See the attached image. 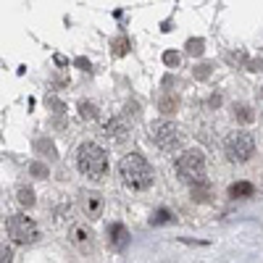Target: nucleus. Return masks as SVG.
<instances>
[{
	"label": "nucleus",
	"instance_id": "obj_1",
	"mask_svg": "<svg viewBox=\"0 0 263 263\" xmlns=\"http://www.w3.org/2000/svg\"><path fill=\"white\" fill-rule=\"evenodd\" d=\"M119 174L126 187L132 190H147L153 184V168L150 163L140 156V153H129V156L121 158L119 163Z\"/></svg>",
	"mask_w": 263,
	"mask_h": 263
},
{
	"label": "nucleus",
	"instance_id": "obj_2",
	"mask_svg": "<svg viewBox=\"0 0 263 263\" xmlns=\"http://www.w3.org/2000/svg\"><path fill=\"white\" fill-rule=\"evenodd\" d=\"M77 166L84 177L90 179H103V174L108 171V156L105 150L95 142H84L77 153Z\"/></svg>",
	"mask_w": 263,
	"mask_h": 263
},
{
	"label": "nucleus",
	"instance_id": "obj_3",
	"mask_svg": "<svg viewBox=\"0 0 263 263\" xmlns=\"http://www.w3.org/2000/svg\"><path fill=\"white\" fill-rule=\"evenodd\" d=\"M177 171L184 182H192V184L205 182V156L200 150H184L177 158Z\"/></svg>",
	"mask_w": 263,
	"mask_h": 263
},
{
	"label": "nucleus",
	"instance_id": "obj_4",
	"mask_svg": "<svg viewBox=\"0 0 263 263\" xmlns=\"http://www.w3.org/2000/svg\"><path fill=\"white\" fill-rule=\"evenodd\" d=\"M255 150V140L248 132H232V135L224 140V153L232 163H245Z\"/></svg>",
	"mask_w": 263,
	"mask_h": 263
},
{
	"label": "nucleus",
	"instance_id": "obj_5",
	"mask_svg": "<svg viewBox=\"0 0 263 263\" xmlns=\"http://www.w3.org/2000/svg\"><path fill=\"white\" fill-rule=\"evenodd\" d=\"M6 232H8V237L13 239V242H18V245H29V242H34L37 239V224L32 221L29 216H24V213H13V216H8V221H6Z\"/></svg>",
	"mask_w": 263,
	"mask_h": 263
},
{
	"label": "nucleus",
	"instance_id": "obj_6",
	"mask_svg": "<svg viewBox=\"0 0 263 263\" xmlns=\"http://www.w3.org/2000/svg\"><path fill=\"white\" fill-rule=\"evenodd\" d=\"M150 137H153V142H156L163 153H174V150L182 145L179 129L174 126L171 121H153V126H150Z\"/></svg>",
	"mask_w": 263,
	"mask_h": 263
},
{
	"label": "nucleus",
	"instance_id": "obj_7",
	"mask_svg": "<svg viewBox=\"0 0 263 263\" xmlns=\"http://www.w3.org/2000/svg\"><path fill=\"white\" fill-rule=\"evenodd\" d=\"M69 242L77 250H82V253H90L92 250V232L87 229L84 224H74L71 232H69Z\"/></svg>",
	"mask_w": 263,
	"mask_h": 263
},
{
	"label": "nucleus",
	"instance_id": "obj_8",
	"mask_svg": "<svg viewBox=\"0 0 263 263\" xmlns=\"http://www.w3.org/2000/svg\"><path fill=\"white\" fill-rule=\"evenodd\" d=\"M79 203H82L84 216H90V218H98L103 213V195H98V192H82Z\"/></svg>",
	"mask_w": 263,
	"mask_h": 263
},
{
	"label": "nucleus",
	"instance_id": "obj_9",
	"mask_svg": "<svg viewBox=\"0 0 263 263\" xmlns=\"http://www.w3.org/2000/svg\"><path fill=\"white\" fill-rule=\"evenodd\" d=\"M126 132H129V126H126L124 119H111V121L103 126V135L108 140H114V142H124L126 140Z\"/></svg>",
	"mask_w": 263,
	"mask_h": 263
},
{
	"label": "nucleus",
	"instance_id": "obj_10",
	"mask_svg": "<svg viewBox=\"0 0 263 263\" xmlns=\"http://www.w3.org/2000/svg\"><path fill=\"white\" fill-rule=\"evenodd\" d=\"M108 245L116 248V250H124L129 245V232L124 224H111L108 227Z\"/></svg>",
	"mask_w": 263,
	"mask_h": 263
},
{
	"label": "nucleus",
	"instance_id": "obj_11",
	"mask_svg": "<svg viewBox=\"0 0 263 263\" xmlns=\"http://www.w3.org/2000/svg\"><path fill=\"white\" fill-rule=\"evenodd\" d=\"M177 108H179V95L177 92H163L161 95V100H158V111L161 114H166V116H171V114H177Z\"/></svg>",
	"mask_w": 263,
	"mask_h": 263
},
{
	"label": "nucleus",
	"instance_id": "obj_12",
	"mask_svg": "<svg viewBox=\"0 0 263 263\" xmlns=\"http://www.w3.org/2000/svg\"><path fill=\"white\" fill-rule=\"evenodd\" d=\"M234 119L239 124H253L255 121V111L250 105H234Z\"/></svg>",
	"mask_w": 263,
	"mask_h": 263
},
{
	"label": "nucleus",
	"instance_id": "obj_13",
	"mask_svg": "<svg viewBox=\"0 0 263 263\" xmlns=\"http://www.w3.org/2000/svg\"><path fill=\"white\" fill-rule=\"evenodd\" d=\"M255 192V187L250 184V182H234L232 187H229V195L232 197H248V195H253Z\"/></svg>",
	"mask_w": 263,
	"mask_h": 263
},
{
	"label": "nucleus",
	"instance_id": "obj_14",
	"mask_svg": "<svg viewBox=\"0 0 263 263\" xmlns=\"http://www.w3.org/2000/svg\"><path fill=\"white\" fill-rule=\"evenodd\" d=\"M187 53L190 55H203V50H205V40L203 37H192V40H187Z\"/></svg>",
	"mask_w": 263,
	"mask_h": 263
},
{
	"label": "nucleus",
	"instance_id": "obj_15",
	"mask_svg": "<svg viewBox=\"0 0 263 263\" xmlns=\"http://www.w3.org/2000/svg\"><path fill=\"white\" fill-rule=\"evenodd\" d=\"M79 116L87 119V121H95V119H98V108H95L92 103L82 100V103H79Z\"/></svg>",
	"mask_w": 263,
	"mask_h": 263
},
{
	"label": "nucleus",
	"instance_id": "obj_16",
	"mask_svg": "<svg viewBox=\"0 0 263 263\" xmlns=\"http://www.w3.org/2000/svg\"><path fill=\"white\" fill-rule=\"evenodd\" d=\"M16 197H18V203H21V205H27V208L34 205V192H32L29 187H21V190L16 192Z\"/></svg>",
	"mask_w": 263,
	"mask_h": 263
},
{
	"label": "nucleus",
	"instance_id": "obj_17",
	"mask_svg": "<svg viewBox=\"0 0 263 263\" xmlns=\"http://www.w3.org/2000/svg\"><path fill=\"white\" fill-rule=\"evenodd\" d=\"M111 50H114V55H126L129 53V40L126 37H116L111 42Z\"/></svg>",
	"mask_w": 263,
	"mask_h": 263
},
{
	"label": "nucleus",
	"instance_id": "obj_18",
	"mask_svg": "<svg viewBox=\"0 0 263 263\" xmlns=\"http://www.w3.org/2000/svg\"><path fill=\"white\" fill-rule=\"evenodd\" d=\"M208 184L200 182V184H192V200H208Z\"/></svg>",
	"mask_w": 263,
	"mask_h": 263
},
{
	"label": "nucleus",
	"instance_id": "obj_19",
	"mask_svg": "<svg viewBox=\"0 0 263 263\" xmlns=\"http://www.w3.org/2000/svg\"><path fill=\"white\" fill-rule=\"evenodd\" d=\"M168 221H174V216H171L168 211H163V208L150 218V224H153V227H158V224H168Z\"/></svg>",
	"mask_w": 263,
	"mask_h": 263
},
{
	"label": "nucleus",
	"instance_id": "obj_20",
	"mask_svg": "<svg viewBox=\"0 0 263 263\" xmlns=\"http://www.w3.org/2000/svg\"><path fill=\"white\" fill-rule=\"evenodd\" d=\"M163 63H166V66H179V53L166 50V53H163Z\"/></svg>",
	"mask_w": 263,
	"mask_h": 263
},
{
	"label": "nucleus",
	"instance_id": "obj_21",
	"mask_svg": "<svg viewBox=\"0 0 263 263\" xmlns=\"http://www.w3.org/2000/svg\"><path fill=\"white\" fill-rule=\"evenodd\" d=\"M208 77H211V66L208 63H203V66L195 69V79H208Z\"/></svg>",
	"mask_w": 263,
	"mask_h": 263
},
{
	"label": "nucleus",
	"instance_id": "obj_22",
	"mask_svg": "<svg viewBox=\"0 0 263 263\" xmlns=\"http://www.w3.org/2000/svg\"><path fill=\"white\" fill-rule=\"evenodd\" d=\"M32 174H34V177H45V174H48V166H42V163H32Z\"/></svg>",
	"mask_w": 263,
	"mask_h": 263
},
{
	"label": "nucleus",
	"instance_id": "obj_23",
	"mask_svg": "<svg viewBox=\"0 0 263 263\" xmlns=\"http://www.w3.org/2000/svg\"><path fill=\"white\" fill-rule=\"evenodd\" d=\"M74 63L79 66V69H82V71H90V69H92V63H90V61H87V58H77Z\"/></svg>",
	"mask_w": 263,
	"mask_h": 263
},
{
	"label": "nucleus",
	"instance_id": "obj_24",
	"mask_svg": "<svg viewBox=\"0 0 263 263\" xmlns=\"http://www.w3.org/2000/svg\"><path fill=\"white\" fill-rule=\"evenodd\" d=\"M245 58H248L245 53H229V61H232V63H237V61H245Z\"/></svg>",
	"mask_w": 263,
	"mask_h": 263
},
{
	"label": "nucleus",
	"instance_id": "obj_25",
	"mask_svg": "<svg viewBox=\"0 0 263 263\" xmlns=\"http://www.w3.org/2000/svg\"><path fill=\"white\" fill-rule=\"evenodd\" d=\"M0 255H3V263H13V260H11L13 255H11V250H8L6 245H3V253H0Z\"/></svg>",
	"mask_w": 263,
	"mask_h": 263
},
{
	"label": "nucleus",
	"instance_id": "obj_26",
	"mask_svg": "<svg viewBox=\"0 0 263 263\" xmlns=\"http://www.w3.org/2000/svg\"><path fill=\"white\" fill-rule=\"evenodd\" d=\"M211 105H213V108L221 105V95H211Z\"/></svg>",
	"mask_w": 263,
	"mask_h": 263
},
{
	"label": "nucleus",
	"instance_id": "obj_27",
	"mask_svg": "<svg viewBox=\"0 0 263 263\" xmlns=\"http://www.w3.org/2000/svg\"><path fill=\"white\" fill-rule=\"evenodd\" d=\"M260 98H263V90H260Z\"/></svg>",
	"mask_w": 263,
	"mask_h": 263
}]
</instances>
